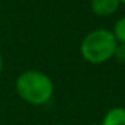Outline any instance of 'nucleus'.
<instances>
[{"mask_svg":"<svg viewBox=\"0 0 125 125\" xmlns=\"http://www.w3.org/2000/svg\"><path fill=\"white\" fill-rule=\"evenodd\" d=\"M16 92L30 105H46L54 94V83L47 74L36 70H27L16 78Z\"/></svg>","mask_w":125,"mask_h":125,"instance_id":"nucleus-1","label":"nucleus"},{"mask_svg":"<svg viewBox=\"0 0 125 125\" xmlns=\"http://www.w3.org/2000/svg\"><path fill=\"white\" fill-rule=\"evenodd\" d=\"M117 41L113 32L98 28L89 32L81 43V54L87 62L100 65L109 61L114 55Z\"/></svg>","mask_w":125,"mask_h":125,"instance_id":"nucleus-2","label":"nucleus"},{"mask_svg":"<svg viewBox=\"0 0 125 125\" xmlns=\"http://www.w3.org/2000/svg\"><path fill=\"white\" fill-rule=\"evenodd\" d=\"M120 0H92V10L95 15L108 16L117 11Z\"/></svg>","mask_w":125,"mask_h":125,"instance_id":"nucleus-3","label":"nucleus"},{"mask_svg":"<svg viewBox=\"0 0 125 125\" xmlns=\"http://www.w3.org/2000/svg\"><path fill=\"white\" fill-rule=\"evenodd\" d=\"M101 125H125V108L116 106L106 112Z\"/></svg>","mask_w":125,"mask_h":125,"instance_id":"nucleus-4","label":"nucleus"},{"mask_svg":"<svg viewBox=\"0 0 125 125\" xmlns=\"http://www.w3.org/2000/svg\"><path fill=\"white\" fill-rule=\"evenodd\" d=\"M113 35L117 43H125V16L116 22L113 28Z\"/></svg>","mask_w":125,"mask_h":125,"instance_id":"nucleus-5","label":"nucleus"},{"mask_svg":"<svg viewBox=\"0 0 125 125\" xmlns=\"http://www.w3.org/2000/svg\"><path fill=\"white\" fill-rule=\"evenodd\" d=\"M114 58L120 63H125V43H117V47L114 50Z\"/></svg>","mask_w":125,"mask_h":125,"instance_id":"nucleus-6","label":"nucleus"},{"mask_svg":"<svg viewBox=\"0 0 125 125\" xmlns=\"http://www.w3.org/2000/svg\"><path fill=\"white\" fill-rule=\"evenodd\" d=\"M1 70H3V57H1V52H0V74H1Z\"/></svg>","mask_w":125,"mask_h":125,"instance_id":"nucleus-7","label":"nucleus"},{"mask_svg":"<svg viewBox=\"0 0 125 125\" xmlns=\"http://www.w3.org/2000/svg\"><path fill=\"white\" fill-rule=\"evenodd\" d=\"M120 3H124L125 4V0H120Z\"/></svg>","mask_w":125,"mask_h":125,"instance_id":"nucleus-8","label":"nucleus"},{"mask_svg":"<svg viewBox=\"0 0 125 125\" xmlns=\"http://www.w3.org/2000/svg\"><path fill=\"white\" fill-rule=\"evenodd\" d=\"M57 125H65V124H57Z\"/></svg>","mask_w":125,"mask_h":125,"instance_id":"nucleus-9","label":"nucleus"}]
</instances>
